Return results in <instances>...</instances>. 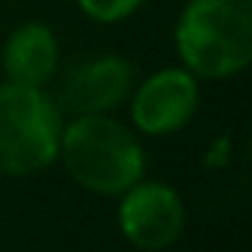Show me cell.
<instances>
[{
    "label": "cell",
    "instance_id": "obj_6",
    "mask_svg": "<svg viewBox=\"0 0 252 252\" xmlns=\"http://www.w3.org/2000/svg\"><path fill=\"white\" fill-rule=\"evenodd\" d=\"M199 107V77L181 68H160L146 77L131 101L134 125L149 137L181 131Z\"/></svg>",
    "mask_w": 252,
    "mask_h": 252
},
{
    "label": "cell",
    "instance_id": "obj_5",
    "mask_svg": "<svg viewBox=\"0 0 252 252\" xmlns=\"http://www.w3.org/2000/svg\"><path fill=\"white\" fill-rule=\"evenodd\" d=\"M122 234L146 252L166 249L184 228V205L169 184L137 181L122 193L119 205Z\"/></svg>",
    "mask_w": 252,
    "mask_h": 252
},
{
    "label": "cell",
    "instance_id": "obj_8",
    "mask_svg": "<svg viewBox=\"0 0 252 252\" xmlns=\"http://www.w3.org/2000/svg\"><path fill=\"white\" fill-rule=\"evenodd\" d=\"M146 0H77L80 12L95 24H119L131 18Z\"/></svg>",
    "mask_w": 252,
    "mask_h": 252
},
{
    "label": "cell",
    "instance_id": "obj_1",
    "mask_svg": "<svg viewBox=\"0 0 252 252\" xmlns=\"http://www.w3.org/2000/svg\"><path fill=\"white\" fill-rule=\"evenodd\" d=\"M175 51L193 77L225 80L252 63V0H187Z\"/></svg>",
    "mask_w": 252,
    "mask_h": 252
},
{
    "label": "cell",
    "instance_id": "obj_2",
    "mask_svg": "<svg viewBox=\"0 0 252 252\" xmlns=\"http://www.w3.org/2000/svg\"><path fill=\"white\" fill-rule=\"evenodd\" d=\"M60 155L71 178L98 196H122L146 169L134 131L110 113L74 116L60 134Z\"/></svg>",
    "mask_w": 252,
    "mask_h": 252
},
{
    "label": "cell",
    "instance_id": "obj_3",
    "mask_svg": "<svg viewBox=\"0 0 252 252\" xmlns=\"http://www.w3.org/2000/svg\"><path fill=\"white\" fill-rule=\"evenodd\" d=\"M63 113L42 86L0 83V175H36L60 158Z\"/></svg>",
    "mask_w": 252,
    "mask_h": 252
},
{
    "label": "cell",
    "instance_id": "obj_7",
    "mask_svg": "<svg viewBox=\"0 0 252 252\" xmlns=\"http://www.w3.org/2000/svg\"><path fill=\"white\" fill-rule=\"evenodd\" d=\"M60 68V45L48 24L27 21L15 27L3 45V74L9 83L45 86Z\"/></svg>",
    "mask_w": 252,
    "mask_h": 252
},
{
    "label": "cell",
    "instance_id": "obj_4",
    "mask_svg": "<svg viewBox=\"0 0 252 252\" xmlns=\"http://www.w3.org/2000/svg\"><path fill=\"white\" fill-rule=\"evenodd\" d=\"M134 89V65L119 54H92L71 63L63 71L57 92L51 95L60 113L89 116L116 110Z\"/></svg>",
    "mask_w": 252,
    "mask_h": 252
}]
</instances>
